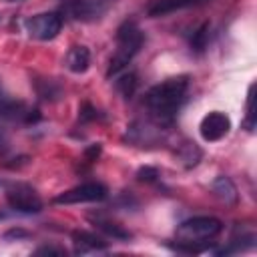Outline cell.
Wrapping results in <instances>:
<instances>
[{
	"instance_id": "d6986e66",
	"label": "cell",
	"mask_w": 257,
	"mask_h": 257,
	"mask_svg": "<svg viewBox=\"0 0 257 257\" xmlns=\"http://www.w3.org/2000/svg\"><path fill=\"white\" fill-rule=\"evenodd\" d=\"M14 102H16V100H12V98L6 94V90H4V86H2V82H0V118H6V116L10 114Z\"/></svg>"
},
{
	"instance_id": "7402d4cb",
	"label": "cell",
	"mask_w": 257,
	"mask_h": 257,
	"mask_svg": "<svg viewBox=\"0 0 257 257\" xmlns=\"http://www.w3.org/2000/svg\"><path fill=\"white\" fill-rule=\"evenodd\" d=\"M80 118H82V120L96 118V110H94L90 104H84V106H82V110H80Z\"/></svg>"
},
{
	"instance_id": "d4e9b609",
	"label": "cell",
	"mask_w": 257,
	"mask_h": 257,
	"mask_svg": "<svg viewBox=\"0 0 257 257\" xmlns=\"http://www.w3.org/2000/svg\"><path fill=\"white\" fill-rule=\"evenodd\" d=\"M0 185H2V181H0Z\"/></svg>"
},
{
	"instance_id": "8fae6325",
	"label": "cell",
	"mask_w": 257,
	"mask_h": 257,
	"mask_svg": "<svg viewBox=\"0 0 257 257\" xmlns=\"http://www.w3.org/2000/svg\"><path fill=\"white\" fill-rule=\"evenodd\" d=\"M64 62H66V68H68L70 72L80 74V72H84V70L88 68V64H90V52H88V48L82 46V44L70 46L68 52H66Z\"/></svg>"
},
{
	"instance_id": "e0dca14e",
	"label": "cell",
	"mask_w": 257,
	"mask_h": 257,
	"mask_svg": "<svg viewBox=\"0 0 257 257\" xmlns=\"http://www.w3.org/2000/svg\"><path fill=\"white\" fill-rule=\"evenodd\" d=\"M179 155H181V159L185 161L187 167H195V165L199 163V159H201V151L197 149L195 143H185Z\"/></svg>"
},
{
	"instance_id": "6da1fadb",
	"label": "cell",
	"mask_w": 257,
	"mask_h": 257,
	"mask_svg": "<svg viewBox=\"0 0 257 257\" xmlns=\"http://www.w3.org/2000/svg\"><path fill=\"white\" fill-rule=\"evenodd\" d=\"M189 94V76H171L145 94V106L159 126H171Z\"/></svg>"
},
{
	"instance_id": "603a6c76",
	"label": "cell",
	"mask_w": 257,
	"mask_h": 257,
	"mask_svg": "<svg viewBox=\"0 0 257 257\" xmlns=\"http://www.w3.org/2000/svg\"><path fill=\"white\" fill-rule=\"evenodd\" d=\"M4 143H6V135H4V131L0 126V145H4Z\"/></svg>"
},
{
	"instance_id": "52a82bcc",
	"label": "cell",
	"mask_w": 257,
	"mask_h": 257,
	"mask_svg": "<svg viewBox=\"0 0 257 257\" xmlns=\"http://www.w3.org/2000/svg\"><path fill=\"white\" fill-rule=\"evenodd\" d=\"M199 131H201V137L207 143H215V141H221L231 131V120L225 112L211 110L209 114L203 116V120L199 124Z\"/></svg>"
},
{
	"instance_id": "9a60e30c",
	"label": "cell",
	"mask_w": 257,
	"mask_h": 257,
	"mask_svg": "<svg viewBox=\"0 0 257 257\" xmlns=\"http://www.w3.org/2000/svg\"><path fill=\"white\" fill-rule=\"evenodd\" d=\"M36 90H38V96H42L44 100H56V98H60V94H62L60 86H58L54 80H50V78L38 80V82H36Z\"/></svg>"
},
{
	"instance_id": "277c9868",
	"label": "cell",
	"mask_w": 257,
	"mask_h": 257,
	"mask_svg": "<svg viewBox=\"0 0 257 257\" xmlns=\"http://www.w3.org/2000/svg\"><path fill=\"white\" fill-rule=\"evenodd\" d=\"M6 201L14 211L24 213V215L42 211V199L36 193V189L28 183H12L6 189Z\"/></svg>"
},
{
	"instance_id": "44dd1931",
	"label": "cell",
	"mask_w": 257,
	"mask_h": 257,
	"mask_svg": "<svg viewBox=\"0 0 257 257\" xmlns=\"http://www.w3.org/2000/svg\"><path fill=\"white\" fill-rule=\"evenodd\" d=\"M137 177H139V181H155L159 177V171L153 167H143V169H139Z\"/></svg>"
},
{
	"instance_id": "7c38bea8",
	"label": "cell",
	"mask_w": 257,
	"mask_h": 257,
	"mask_svg": "<svg viewBox=\"0 0 257 257\" xmlns=\"http://www.w3.org/2000/svg\"><path fill=\"white\" fill-rule=\"evenodd\" d=\"M211 191L215 193V197L219 199V201H223L225 205H235L237 203V197H239V193H237V187L233 185V181L229 179V177H217L215 181H213V185H211Z\"/></svg>"
},
{
	"instance_id": "ac0fdd59",
	"label": "cell",
	"mask_w": 257,
	"mask_h": 257,
	"mask_svg": "<svg viewBox=\"0 0 257 257\" xmlns=\"http://www.w3.org/2000/svg\"><path fill=\"white\" fill-rule=\"evenodd\" d=\"M253 90H255V84L249 86V92H247V118H245V128L247 131H253L255 126V106H253Z\"/></svg>"
},
{
	"instance_id": "5bb4252c",
	"label": "cell",
	"mask_w": 257,
	"mask_h": 257,
	"mask_svg": "<svg viewBox=\"0 0 257 257\" xmlns=\"http://www.w3.org/2000/svg\"><path fill=\"white\" fill-rule=\"evenodd\" d=\"M209 34H211L209 22L201 24V26L193 32V36H191V48H193L195 52H203V50L207 48V44H209Z\"/></svg>"
},
{
	"instance_id": "5b68a950",
	"label": "cell",
	"mask_w": 257,
	"mask_h": 257,
	"mask_svg": "<svg viewBox=\"0 0 257 257\" xmlns=\"http://www.w3.org/2000/svg\"><path fill=\"white\" fill-rule=\"evenodd\" d=\"M24 28L36 40H52L62 30V16L58 12H42L26 18Z\"/></svg>"
},
{
	"instance_id": "30bf717a",
	"label": "cell",
	"mask_w": 257,
	"mask_h": 257,
	"mask_svg": "<svg viewBox=\"0 0 257 257\" xmlns=\"http://www.w3.org/2000/svg\"><path fill=\"white\" fill-rule=\"evenodd\" d=\"M72 243H74L76 253H94V251H106L108 249L106 241H102L100 237H96L94 233H88V231H74Z\"/></svg>"
},
{
	"instance_id": "cb8c5ba5",
	"label": "cell",
	"mask_w": 257,
	"mask_h": 257,
	"mask_svg": "<svg viewBox=\"0 0 257 257\" xmlns=\"http://www.w3.org/2000/svg\"><path fill=\"white\" fill-rule=\"evenodd\" d=\"M6 2H18V0H6Z\"/></svg>"
},
{
	"instance_id": "ba28073f",
	"label": "cell",
	"mask_w": 257,
	"mask_h": 257,
	"mask_svg": "<svg viewBox=\"0 0 257 257\" xmlns=\"http://www.w3.org/2000/svg\"><path fill=\"white\" fill-rule=\"evenodd\" d=\"M110 4H114V0H68L66 8L76 20H96Z\"/></svg>"
},
{
	"instance_id": "8992f818",
	"label": "cell",
	"mask_w": 257,
	"mask_h": 257,
	"mask_svg": "<svg viewBox=\"0 0 257 257\" xmlns=\"http://www.w3.org/2000/svg\"><path fill=\"white\" fill-rule=\"evenodd\" d=\"M106 187L102 183L96 181H88L82 185H76L60 195L54 197L56 205H76V203H94V201H102L106 197Z\"/></svg>"
},
{
	"instance_id": "9c48e42d",
	"label": "cell",
	"mask_w": 257,
	"mask_h": 257,
	"mask_svg": "<svg viewBox=\"0 0 257 257\" xmlns=\"http://www.w3.org/2000/svg\"><path fill=\"white\" fill-rule=\"evenodd\" d=\"M207 2H211V0H151L147 4V14L151 18H159V16H167L171 12L185 10V8H195V6H201Z\"/></svg>"
},
{
	"instance_id": "7a4b0ae2",
	"label": "cell",
	"mask_w": 257,
	"mask_h": 257,
	"mask_svg": "<svg viewBox=\"0 0 257 257\" xmlns=\"http://www.w3.org/2000/svg\"><path fill=\"white\" fill-rule=\"evenodd\" d=\"M143 42H145V34L139 28V24L133 22V20L122 22L118 26V30H116V50L110 56L106 78H112L118 72H122L131 64V60L135 58V54L141 50Z\"/></svg>"
},
{
	"instance_id": "4fadbf2b",
	"label": "cell",
	"mask_w": 257,
	"mask_h": 257,
	"mask_svg": "<svg viewBox=\"0 0 257 257\" xmlns=\"http://www.w3.org/2000/svg\"><path fill=\"white\" fill-rule=\"evenodd\" d=\"M90 221L94 223V227H98L102 233H106L112 239H131V231H126L122 225H118L110 219H104V217L96 215V217H90Z\"/></svg>"
},
{
	"instance_id": "2e32d148",
	"label": "cell",
	"mask_w": 257,
	"mask_h": 257,
	"mask_svg": "<svg viewBox=\"0 0 257 257\" xmlns=\"http://www.w3.org/2000/svg\"><path fill=\"white\" fill-rule=\"evenodd\" d=\"M137 74L135 72H128V74H122L118 80H116V88L122 92V96L124 98H131L133 94H135V90H137Z\"/></svg>"
},
{
	"instance_id": "3957f363",
	"label": "cell",
	"mask_w": 257,
	"mask_h": 257,
	"mask_svg": "<svg viewBox=\"0 0 257 257\" xmlns=\"http://www.w3.org/2000/svg\"><path fill=\"white\" fill-rule=\"evenodd\" d=\"M221 231H223V223L217 217L201 215V217H191L183 221L177 227V239L191 241V243H205L207 239L217 237Z\"/></svg>"
},
{
	"instance_id": "ffe728a7",
	"label": "cell",
	"mask_w": 257,
	"mask_h": 257,
	"mask_svg": "<svg viewBox=\"0 0 257 257\" xmlns=\"http://www.w3.org/2000/svg\"><path fill=\"white\" fill-rule=\"evenodd\" d=\"M36 255H66V249L64 247H54V245H44V247H38L34 251Z\"/></svg>"
}]
</instances>
